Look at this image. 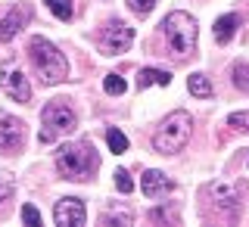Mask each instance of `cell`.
<instances>
[{
	"instance_id": "44dd1931",
	"label": "cell",
	"mask_w": 249,
	"mask_h": 227,
	"mask_svg": "<svg viewBox=\"0 0 249 227\" xmlns=\"http://www.w3.org/2000/svg\"><path fill=\"white\" fill-rule=\"evenodd\" d=\"M115 187H119V193H131V190H134V181H131V175H128V171H115Z\"/></svg>"
},
{
	"instance_id": "5b68a950",
	"label": "cell",
	"mask_w": 249,
	"mask_h": 227,
	"mask_svg": "<svg viewBox=\"0 0 249 227\" xmlns=\"http://www.w3.org/2000/svg\"><path fill=\"white\" fill-rule=\"evenodd\" d=\"M75 128V112L66 100H53L41 112V143H53Z\"/></svg>"
},
{
	"instance_id": "603a6c76",
	"label": "cell",
	"mask_w": 249,
	"mask_h": 227,
	"mask_svg": "<svg viewBox=\"0 0 249 227\" xmlns=\"http://www.w3.org/2000/svg\"><path fill=\"white\" fill-rule=\"evenodd\" d=\"M128 6H131V10H134L137 16H146V13H153L156 0H128Z\"/></svg>"
},
{
	"instance_id": "6da1fadb",
	"label": "cell",
	"mask_w": 249,
	"mask_h": 227,
	"mask_svg": "<svg viewBox=\"0 0 249 227\" xmlns=\"http://www.w3.org/2000/svg\"><path fill=\"white\" fill-rule=\"evenodd\" d=\"M196 28H199L196 19L184 10H175L162 19V35H165V44H168L171 56L187 59L190 53H196V35H199Z\"/></svg>"
},
{
	"instance_id": "ffe728a7",
	"label": "cell",
	"mask_w": 249,
	"mask_h": 227,
	"mask_svg": "<svg viewBox=\"0 0 249 227\" xmlns=\"http://www.w3.org/2000/svg\"><path fill=\"white\" fill-rule=\"evenodd\" d=\"M13 190H16L13 175H10V171H0V202L10 199V196H13Z\"/></svg>"
},
{
	"instance_id": "8fae6325",
	"label": "cell",
	"mask_w": 249,
	"mask_h": 227,
	"mask_svg": "<svg viewBox=\"0 0 249 227\" xmlns=\"http://www.w3.org/2000/svg\"><path fill=\"white\" fill-rule=\"evenodd\" d=\"M28 6H16V10L10 16H3L0 19V44H6V41H13L16 35H19V28L28 22Z\"/></svg>"
},
{
	"instance_id": "9c48e42d",
	"label": "cell",
	"mask_w": 249,
	"mask_h": 227,
	"mask_svg": "<svg viewBox=\"0 0 249 227\" xmlns=\"http://www.w3.org/2000/svg\"><path fill=\"white\" fill-rule=\"evenodd\" d=\"M53 221L59 227H84L88 221V212H84V202L75 199V196H66L56 202V209H53Z\"/></svg>"
},
{
	"instance_id": "7c38bea8",
	"label": "cell",
	"mask_w": 249,
	"mask_h": 227,
	"mask_svg": "<svg viewBox=\"0 0 249 227\" xmlns=\"http://www.w3.org/2000/svg\"><path fill=\"white\" fill-rule=\"evenodd\" d=\"M237 28H240V16L237 13H228V16H221V19L215 22V31H212V35H215L218 44H228Z\"/></svg>"
},
{
	"instance_id": "4fadbf2b",
	"label": "cell",
	"mask_w": 249,
	"mask_h": 227,
	"mask_svg": "<svg viewBox=\"0 0 249 227\" xmlns=\"http://www.w3.org/2000/svg\"><path fill=\"white\" fill-rule=\"evenodd\" d=\"M140 87H150V84H159V87H168L171 84V72L165 69H140Z\"/></svg>"
},
{
	"instance_id": "277c9868",
	"label": "cell",
	"mask_w": 249,
	"mask_h": 227,
	"mask_svg": "<svg viewBox=\"0 0 249 227\" xmlns=\"http://www.w3.org/2000/svg\"><path fill=\"white\" fill-rule=\"evenodd\" d=\"M28 53H31V62H35V69H37V75H41L44 84H59V81L69 78L66 56H62L47 37H31V41H28Z\"/></svg>"
},
{
	"instance_id": "5bb4252c",
	"label": "cell",
	"mask_w": 249,
	"mask_h": 227,
	"mask_svg": "<svg viewBox=\"0 0 249 227\" xmlns=\"http://www.w3.org/2000/svg\"><path fill=\"white\" fill-rule=\"evenodd\" d=\"M187 90L193 93V97H202V100H209L212 97V81H209L202 72H193L190 78H187Z\"/></svg>"
},
{
	"instance_id": "d6986e66",
	"label": "cell",
	"mask_w": 249,
	"mask_h": 227,
	"mask_svg": "<svg viewBox=\"0 0 249 227\" xmlns=\"http://www.w3.org/2000/svg\"><path fill=\"white\" fill-rule=\"evenodd\" d=\"M228 128H233V131H249V112H231L228 115Z\"/></svg>"
},
{
	"instance_id": "3957f363",
	"label": "cell",
	"mask_w": 249,
	"mask_h": 227,
	"mask_svg": "<svg viewBox=\"0 0 249 227\" xmlns=\"http://www.w3.org/2000/svg\"><path fill=\"white\" fill-rule=\"evenodd\" d=\"M93 168H97V156H93V146L88 140L62 143L56 150V171L66 181H84Z\"/></svg>"
},
{
	"instance_id": "ac0fdd59",
	"label": "cell",
	"mask_w": 249,
	"mask_h": 227,
	"mask_svg": "<svg viewBox=\"0 0 249 227\" xmlns=\"http://www.w3.org/2000/svg\"><path fill=\"white\" fill-rule=\"evenodd\" d=\"M103 87H106V93H112V97H119V93H124V78L112 72V75H106Z\"/></svg>"
},
{
	"instance_id": "52a82bcc",
	"label": "cell",
	"mask_w": 249,
	"mask_h": 227,
	"mask_svg": "<svg viewBox=\"0 0 249 227\" xmlns=\"http://www.w3.org/2000/svg\"><path fill=\"white\" fill-rule=\"evenodd\" d=\"M131 44H134V28H131L128 22H122V19H112L103 28V35H100V50H103L106 56H119V53H124Z\"/></svg>"
},
{
	"instance_id": "2e32d148",
	"label": "cell",
	"mask_w": 249,
	"mask_h": 227,
	"mask_svg": "<svg viewBox=\"0 0 249 227\" xmlns=\"http://www.w3.org/2000/svg\"><path fill=\"white\" fill-rule=\"evenodd\" d=\"M233 87L249 93V62H233Z\"/></svg>"
},
{
	"instance_id": "9a60e30c",
	"label": "cell",
	"mask_w": 249,
	"mask_h": 227,
	"mask_svg": "<svg viewBox=\"0 0 249 227\" xmlns=\"http://www.w3.org/2000/svg\"><path fill=\"white\" fill-rule=\"evenodd\" d=\"M44 3H47V10L56 16V19H62V22H69V19H72V13H75L72 0H44Z\"/></svg>"
},
{
	"instance_id": "7402d4cb",
	"label": "cell",
	"mask_w": 249,
	"mask_h": 227,
	"mask_svg": "<svg viewBox=\"0 0 249 227\" xmlns=\"http://www.w3.org/2000/svg\"><path fill=\"white\" fill-rule=\"evenodd\" d=\"M22 221L31 224V227H41V212L35 206H22Z\"/></svg>"
},
{
	"instance_id": "8992f818",
	"label": "cell",
	"mask_w": 249,
	"mask_h": 227,
	"mask_svg": "<svg viewBox=\"0 0 249 227\" xmlns=\"http://www.w3.org/2000/svg\"><path fill=\"white\" fill-rule=\"evenodd\" d=\"M0 90H3L6 97H13L16 103H28L31 100V84H28L25 72H22L19 59L10 56V59L0 62Z\"/></svg>"
},
{
	"instance_id": "7a4b0ae2",
	"label": "cell",
	"mask_w": 249,
	"mask_h": 227,
	"mask_svg": "<svg viewBox=\"0 0 249 227\" xmlns=\"http://www.w3.org/2000/svg\"><path fill=\"white\" fill-rule=\"evenodd\" d=\"M190 134H193V119H190V112L175 109V112L165 115V119H162V124L156 128L153 146H156V153H162V156H175V153H181L184 146H187Z\"/></svg>"
},
{
	"instance_id": "e0dca14e",
	"label": "cell",
	"mask_w": 249,
	"mask_h": 227,
	"mask_svg": "<svg viewBox=\"0 0 249 227\" xmlns=\"http://www.w3.org/2000/svg\"><path fill=\"white\" fill-rule=\"evenodd\" d=\"M106 143H109V150H112V153H124V150H128V137H124L119 128H109L106 131Z\"/></svg>"
},
{
	"instance_id": "30bf717a",
	"label": "cell",
	"mask_w": 249,
	"mask_h": 227,
	"mask_svg": "<svg viewBox=\"0 0 249 227\" xmlns=\"http://www.w3.org/2000/svg\"><path fill=\"white\" fill-rule=\"evenodd\" d=\"M140 190H143L150 199H156V196H165V193L175 190V181H171L165 171H159V168H146L143 181H140Z\"/></svg>"
},
{
	"instance_id": "ba28073f",
	"label": "cell",
	"mask_w": 249,
	"mask_h": 227,
	"mask_svg": "<svg viewBox=\"0 0 249 227\" xmlns=\"http://www.w3.org/2000/svg\"><path fill=\"white\" fill-rule=\"evenodd\" d=\"M25 143V122L16 115H0V153H16Z\"/></svg>"
}]
</instances>
